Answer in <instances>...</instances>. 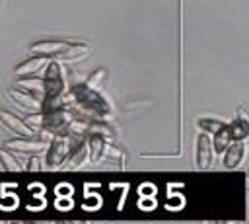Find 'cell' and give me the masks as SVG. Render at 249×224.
Listing matches in <instances>:
<instances>
[{
	"label": "cell",
	"instance_id": "obj_4",
	"mask_svg": "<svg viewBox=\"0 0 249 224\" xmlns=\"http://www.w3.org/2000/svg\"><path fill=\"white\" fill-rule=\"evenodd\" d=\"M4 146L14 150V152H21V154H39V152H45L49 148V142L47 140H33V136H21V138L8 140Z\"/></svg>",
	"mask_w": 249,
	"mask_h": 224
},
{
	"label": "cell",
	"instance_id": "obj_1",
	"mask_svg": "<svg viewBox=\"0 0 249 224\" xmlns=\"http://www.w3.org/2000/svg\"><path fill=\"white\" fill-rule=\"evenodd\" d=\"M72 93L76 95V101L84 111L93 113V115H109L111 113V107L105 103V99L97 93V90H91L88 84L74 86Z\"/></svg>",
	"mask_w": 249,
	"mask_h": 224
},
{
	"label": "cell",
	"instance_id": "obj_11",
	"mask_svg": "<svg viewBox=\"0 0 249 224\" xmlns=\"http://www.w3.org/2000/svg\"><path fill=\"white\" fill-rule=\"evenodd\" d=\"M210 152H212V146H210L208 136L206 134H198L196 136V164H198V168H208Z\"/></svg>",
	"mask_w": 249,
	"mask_h": 224
},
{
	"label": "cell",
	"instance_id": "obj_13",
	"mask_svg": "<svg viewBox=\"0 0 249 224\" xmlns=\"http://www.w3.org/2000/svg\"><path fill=\"white\" fill-rule=\"evenodd\" d=\"M230 136H231V140H245V136H247V121H243V119H237V121H233L230 127Z\"/></svg>",
	"mask_w": 249,
	"mask_h": 224
},
{
	"label": "cell",
	"instance_id": "obj_15",
	"mask_svg": "<svg viewBox=\"0 0 249 224\" xmlns=\"http://www.w3.org/2000/svg\"><path fill=\"white\" fill-rule=\"evenodd\" d=\"M0 160L4 162V168L10 169V171H18V169H21V166L18 164V160H16L8 150H0Z\"/></svg>",
	"mask_w": 249,
	"mask_h": 224
},
{
	"label": "cell",
	"instance_id": "obj_2",
	"mask_svg": "<svg viewBox=\"0 0 249 224\" xmlns=\"http://www.w3.org/2000/svg\"><path fill=\"white\" fill-rule=\"evenodd\" d=\"M72 138L70 136H62L60 132L56 134V138L53 140V144H49V154H47V168H60L62 162L70 156L72 152Z\"/></svg>",
	"mask_w": 249,
	"mask_h": 224
},
{
	"label": "cell",
	"instance_id": "obj_14",
	"mask_svg": "<svg viewBox=\"0 0 249 224\" xmlns=\"http://www.w3.org/2000/svg\"><path fill=\"white\" fill-rule=\"evenodd\" d=\"M103 144H105L103 136L93 132V136H91V140H89V148H88V150H89V160H91V162L99 160V156H101V150H103Z\"/></svg>",
	"mask_w": 249,
	"mask_h": 224
},
{
	"label": "cell",
	"instance_id": "obj_9",
	"mask_svg": "<svg viewBox=\"0 0 249 224\" xmlns=\"http://www.w3.org/2000/svg\"><path fill=\"white\" fill-rule=\"evenodd\" d=\"M16 86H18L19 90H25V92L37 95L39 99H45V80H41V78L21 76V78L16 82Z\"/></svg>",
	"mask_w": 249,
	"mask_h": 224
},
{
	"label": "cell",
	"instance_id": "obj_8",
	"mask_svg": "<svg viewBox=\"0 0 249 224\" xmlns=\"http://www.w3.org/2000/svg\"><path fill=\"white\" fill-rule=\"evenodd\" d=\"M245 156V144L243 140H231L228 148L224 150V166L226 168H237L243 162Z\"/></svg>",
	"mask_w": 249,
	"mask_h": 224
},
{
	"label": "cell",
	"instance_id": "obj_16",
	"mask_svg": "<svg viewBox=\"0 0 249 224\" xmlns=\"http://www.w3.org/2000/svg\"><path fill=\"white\" fill-rule=\"evenodd\" d=\"M196 125L202 129V131H208V132H216L218 129H222L226 123H220V121H214V119H198Z\"/></svg>",
	"mask_w": 249,
	"mask_h": 224
},
{
	"label": "cell",
	"instance_id": "obj_7",
	"mask_svg": "<svg viewBox=\"0 0 249 224\" xmlns=\"http://www.w3.org/2000/svg\"><path fill=\"white\" fill-rule=\"evenodd\" d=\"M8 95L14 99V101H18L23 109H29V111H41L43 109V99H39L37 95H33V93H29V92H25V90H16V88H12L10 92H8Z\"/></svg>",
	"mask_w": 249,
	"mask_h": 224
},
{
	"label": "cell",
	"instance_id": "obj_3",
	"mask_svg": "<svg viewBox=\"0 0 249 224\" xmlns=\"http://www.w3.org/2000/svg\"><path fill=\"white\" fill-rule=\"evenodd\" d=\"M64 90L62 82V68L56 62H47V74H45V95L56 97Z\"/></svg>",
	"mask_w": 249,
	"mask_h": 224
},
{
	"label": "cell",
	"instance_id": "obj_6",
	"mask_svg": "<svg viewBox=\"0 0 249 224\" xmlns=\"http://www.w3.org/2000/svg\"><path fill=\"white\" fill-rule=\"evenodd\" d=\"M72 43L70 41H60V39H49V41H37L31 45V53H37V55H60L64 53Z\"/></svg>",
	"mask_w": 249,
	"mask_h": 224
},
{
	"label": "cell",
	"instance_id": "obj_5",
	"mask_svg": "<svg viewBox=\"0 0 249 224\" xmlns=\"http://www.w3.org/2000/svg\"><path fill=\"white\" fill-rule=\"evenodd\" d=\"M0 121H2L12 132H16V134H19V136H35V134L39 132V129L29 127L25 121L18 119V117L12 115L10 111H0Z\"/></svg>",
	"mask_w": 249,
	"mask_h": 224
},
{
	"label": "cell",
	"instance_id": "obj_10",
	"mask_svg": "<svg viewBox=\"0 0 249 224\" xmlns=\"http://www.w3.org/2000/svg\"><path fill=\"white\" fill-rule=\"evenodd\" d=\"M47 62H49V60H47L45 55H37V56H33V58H27V60L19 62L14 70H16L18 76H31L33 72H37L39 68H43Z\"/></svg>",
	"mask_w": 249,
	"mask_h": 224
},
{
	"label": "cell",
	"instance_id": "obj_12",
	"mask_svg": "<svg viewBox=\"0 0 249 224\" xmlns=\"http://www.w3.org/2000/svg\"><path fill=\"white\" fill-rule=\"evenodd\" d=\"M231 142V136H230V129H228V125H224L222 129H218L216 131V136H214V142L210 144L212 146V150L220 156V154H224V150L228 148V144Z\"/></svg>",
	"mask_w": 249,
	"mask_h": 224
}]
</instances>
